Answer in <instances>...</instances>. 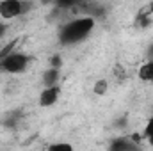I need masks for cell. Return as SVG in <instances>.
<instances>
[{
	"label": "cell",
	"instance_id": "1",
	"mask_svg": "<svg viewBox=\"0 0 153 151\" xmlns=\"http://www.w3.org/2000/svg\"><path fill=\"white\" fill-rule=\"evenodd\" d=\"M96 20L91 16H80L68 23H64L59 30V41L64 46H73L89 38L94 30Z\"/></svg>",
	"mask_w": 153,
	"mask_h": 151
},
{
	"label": "cell",
	"instance_id": "2",
	"mask_svg": "<svg viewBox=\"0 0 153 151\" xmlns=\"http://www.w3.org/2000/svg\"><path fill=\"white\" fill-rule=\"evenodd\" d=\"M29 64H30V57L23 52L14 50L0 61V71L7 75H22L29 70Z\"/></svg>",
	"mask_w": 153,
	"mask_h": 151
},
{
	"label": "cell",
	"instance_id": "3",
	"mask_svg": "<svg viewBox=\"0 0 153 151\" xmlns=\"http://www.w3.org/2000/svg\"><path fill=\"white\" fill-rule=\"evenodd\" d=\"M34 5L25 0H2L0 2V18L4 21H11L14 18H20L27 14Z\"/></svg>",
	"mask_w": 153,
	"mask_h": 151
},
{
	"label": "cell",
	"instance_id": "4",
	"mask_svg": "<svg viewBox=\"0 0 153 151\" xmlns=\"http://www.w3.org/2000/svg\"><path fill=\"white\" fill-rule=\"evenodd\" d=\"M62 94V87L61 85H52V87H43V91L39 93V98H38V103L41 109H50L53 107L59 98Z\"/></svg>",
	"mask_w": 153,
	"mask_h": 151
},
{
	"label": "cell",
	"instance_id": "5",
	"mask_svg": "<svg viewBox=\"0 0 153 151\" xmlns=\"http://www.w3.org/2000/svg\"><path fill=\"white\" fill-rule=\"evenodd\" d=\"M107 151H143L139 142H134L132 139H125V137H119L111 141Z\"/></svg>",
	"mask_w": 153,
	"mask_h": 151
},
{
	"label": "cell",
	"instance_id": "6",
	"mask_svg": "<svg viewBox=\"0 0 153 151\" xmlns=\"http://www.w3.org/2000/svg\"><path fill=\"white\" fill-rule=\"evenodd\" d=\"M59 78H61V70H55V68H48L46 71H43V76H41L43 87L59 85Z\"/></svg>",
	"mask_w": 153,
	"mask_h": 151
},
{
	"label": "cell",
	"instance_id": "7",
	"mask_svg": "<svg viewBox=\"0 0 153 151\" xmlns=\"http://www.w3.org/2000/svg\"><path fill=\"white\" fill-rule=\"evenodd\" d=\"M137 76L144 84H153V59H148L137 71Z\"/></svg>",
	"mask_w": 153,
	"mask_h": 151
},
{
	"label": "cell",
	"instance_id": "8",
	"mask_svg": "<svg viewBox=\"0 0 153 151\" xmlns=\"http://www.w3.org/2000/svg\"><path fill=\"white\" fill-rule=\"evenodd\" d=\"M107 93H109V82H107L105 78H98V80L93 84V94L98 96V98H102V96H105Z\"/></svg>",
	"mask_w": 153,
	"mask_h": 151
},
{
	"label": "cell",
	"instance_id": "9",
	"mask_svg": "<svg viewBox=\"0 0 153 151\" xmlns=\"http://www.w3.org/2000/svg\"><path fill=\"white\" fill-rule=\"evenodd\" d=\"M46 151H75L71 142H66V141H57V142H52L48 144Z\"/></svg>",
	"mask_w": 153,
	"mask_h": 151
},
{
	"label": "cell",
	"instance_id": "10",
	"mask_svg": "<svg viewBox=\"0 0 153 151\" xmlns=\"http://www.w3.org/2000/svg\"><path fill=\"white\" fill-rule=\"evenodd\" d=\"M143 137H144V141H146V142L153 148V115H150V117H148V121H146V126H144Z\"/></svg>",
	"mask_w": 153,
	"mask_h": 151
},
{
	"label": "cell",
	"instance_id": "11",
	"mask_svg": "<svg viewBox=\"0 0 153 151\" xmlns=\"http://www.w3.org/2000/svg\"><path fill=\"white\" fill-rule=\"evenodd\" d=\"M61 66H62V59H61V55H53V57H52V61H50V66H48V68L61 70Z\"/></svg>",
	"mask_w": 153,
	"mask_h": 151
},
{
	"label": "cell",
	"instance_id": "12",
	"mask_svg": "<svg viewBox=\"0 0 153 151\" xmlns=\"http://www.w3.org/2000/svg\"><path fill=\"white\" fill-rule=\"evenodd\" d=\"M7 21H4V20H0V39L5 38V34H7Z\"/></svg>",
	"mask_w": 153,
	"mask_h": 151
},
{
	"label": "cell",
	"instance_id": "13",
	"mask_svg": "<svg viewBox=\"0 0 153 151\" xmlns=\"http://www.w3.org/2000/svg\"><path fill=\"white\" fill-rule=\"evenodd\" d=\"M148 57H150V59H153V44L148 48Z\"/></svg>",
	"mask_w": 153,
	"mask_h": 151
}]
</instances>
